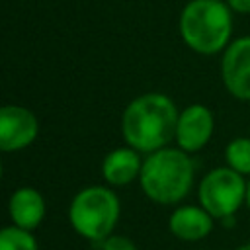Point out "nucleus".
<instances>
[{
    "instance_id": "9d476101",
    "label": "nucleus",
    "mask_w": 250,
    "mask_h": 250,
    "mask_svg": "<svg viewBox=\"0 0 250 250\" xmlns=\"http://www.w3.org/2000/svg\"><path fill=\"white\" fill-rule=\"evenodd\" d=\"M8 215L12 219V225L35 230L47 215V201L35 188H18L8 199Z\"/></svg>"
},
{
    "instance_id": "20e7f679",
    "label": "nucleus",
    "mask_w": 250,
    "mask_h": 250,
    "mask_svg": "<svg viewBox=\"0 0 250 250\" xmlns=\"http://www.w3.org/2000/svg\"><path fill=\"white\" fill-rule=\"evenodd\" d=\"M121 201L107 186L82 188L68 205V223L76 234L94 242H104L119 223Z\"/></svg>"
},
{
    "instance_id": "2eb2a0df",
    "label": "nucleus",
    "mask_w": 250,
    "mask_h": 250,
    "mask_svg": "<svg viewBox=\"0 0 250 250\" xmlns=\"http://www.w3.org/2000/svg\"><path fill=\"white\" fill-rule=\"evenodd\" d=\"M234 14H250V0H227Z\"/></svg>"
},
{
    "instance_id": "ddd939ff",
    "label": "nucleus",
    "mask_w": 250,
    "mask_h": 250,
    "mask_svg": "<svg viewBox=\"0 0 250 250\" xmlns=\"http://www.w3.org/2000/svg\"><path fill=\"white\" fill-rule=\"evenodd\" d=\"M0 250H39L33 230L8 225L0 230Z\"/></svg>"
},
{
    "instance_id": "dca6fc26",
    "label": "nucleus",
    "mask_w": 250,
    "mask_h": 250,
    "mask_svg": "<svg viewBox=\"0 0 250 250\" xmlns=\"http://www.w3.org/2000/svg\"><path fill=\"white\" fill-rule=\"evenodd\" d=\"M246 205H248V209H250V178L246 180Z\"/></svg>"
},
{
    "instance_id": "423d86ee",
    "label": "nucleus",
    "mask_w": 250,
    "mask_h": 250,
    "mask_svg": "<svg viewBox=\"0 0 250 250\" xmlns=\"http://www.w3.org/2000/svg\"><path fill=\"white\" fill-rule=\"evenodd\" d=\"M221 80L232 98L250 102V35L230 41L223 51Z\"/></svg>"
},
{
    "instance_id": "9b49d317",
    "label": "nucleus",
    "mask_w": 250,
    "mask_h": 250,
    "mask_svg": "<svg viewBox=\"0 0 250 250\" xmlns=\"http://www.w3.org/2000/svg\"><path fill=\"white\" fill-rule=\"evenodd\" d=\"M141 152L133 146H117L102 160V178L107 186H127L141 176L143 168Z\"/></svg>"
},
{
    "instance_id": "f3484780",
    "label": "nucleus",
    "mask_w": 250,
    "mask_h": 250,
    "mask_svg": "<svg viewBox=\"0 0 250 250\" xmlns=\"http://www.w3.org/2000/svg\"><path fill=\"white\" fill-rule=\"evenodd\" d=\"M236 250H250V242H246V244H240Z\"/></svg>"
},
{
    "instance_id": "7ed1b4c3",
    "label": "nucleus",
    "mask_w": 250,
    "mask_h": 250,
    "mask_svg": "<svg viewBox=\"0 0 250 250\" xmlns=\"http://www.w3.org/2000/svg\"><path fill=\"white\" fill-rule=\"evenodd\" d=\"M232 10L227 0H189L178 18L182 41L199 55H217L232 37Z\"/></svg>"
},
{
    "instance_id": "6e6552de",
    "label": "nucleus",
    "mask_w": 250,
    "mask_h": 250,
    "mask_svg": "<svg viewBox=\"0 0 250 250\" xmlns=\"http://www.w3.org/2000/svg\"><path fill=\"white\" fill-rule=\"evenodd\" d=\"M215 131V115L203 104H191L178 115L176 125V145L193 154L199 152L213 137Z\"/></svg>"
},
{
    "instance_id": "f03ea898",
    "label": "nucleus",
    "mask_w": 250,
    "mask_h": 250,
    "mask_svg": "<svg viewBox=\"0 0 250 250\" xmlns=\"http://www.w3.org/2000/svg\"><path fill=\"white\" fill-rule=\"evenodd\" d=\"M195 166L189 152L178 148H158L143 160L139 184L143 193L158 205H176L191 189Z\"/></svg>"
},
{
    "instance_id": "0eeeda50",
    "label": "nucleus",
    "mask_w": 250,
    "mask_h": 250,
    "mask_svg": "<svg viewBox=\"0 0 250 250\" xmlns=\"http://www.w3.org/2000/svg\"><path fill=\"white\" fill-rule=\"evenodd\" d=\"M39 133V121L35 113L18 104H6L0 107V148L4 152H18L27 148Z\"/></svg>"
},
{
    "instance_id": "39448f33",
    "label": "nucleus",
    "mask_w": 250,
    "mask_h": 250,
    "mask_svg": "<svg viewBox=\"0 0 250 250\" xmlns=\"http://www.w3.org/2000/svg\"><path fill=\"white\" fill-rule=\"evenodd\" d=\"M197 201L217 221L236 215L240 205L246 203V180L230 166L213 168L199 182Z\"/></svg>"
},
{
    "instance_id": "1a4fd4ad",
    "label": "nucleus",
    "mask_w": 250,
    "mask_h": 250,
    "mask_svg": "<svg viewBox=\"0 0 250 250\" xmlns=\"http://www.w3.org/2000/svg\"><path fill=\"white\" fill-rule=\"evenodd\" d=\"M215 217L201 205H180L172 211L168 219L170 232L184 242H195L209 236L213 230Z\"/></svg>"
},
{
    "instance_id": "f8f14e48",
    "label": "nucleus",
    "mask_w": 250,
    "mask_h": 250,
    "mask_svg": "<svg viewBox=\"0 0 250 250\" xmlns=\"http://www.w3.org/2000/svg\"><path fill=\"white\" fill-rule=\"evenodd\" d=\"M225 162L242 176H250V137H236L225 148Z\"/></svg>"
},
{
    "instance_id": "4468645a",
    "label": "nucleus",
    "mask_w": 250,
    "mask_h": 250,
    "mask_svg": "<svg viewBox=\"0 0 250 250\" xmlns=\"http://www.w3.org/2000/svg\"><path fill=\"white\" fill-rule=\"evenodd\" d=\"M100 250H139L137 244L123 234H111L104 242H100Z\"/></svg>"
},
{
    "instance_id": "f257e3e1",
    "label": "nucleus",
    "mask_w": 250,
    "mask_h": 250,
    "mask_svg": "<svg viewBox=\"0 0 250 250\" xmlns=\"http://www.w3.org/2000/svg\"><path fill=\"white\" fill-rule=\"evenodd\" d=\"M178 107L162 92H146L133 98L121 115V137L125 145L141 154L168 146L176 139Z\"/></svg>"
}]
</instances>
